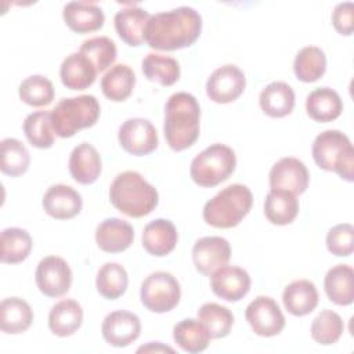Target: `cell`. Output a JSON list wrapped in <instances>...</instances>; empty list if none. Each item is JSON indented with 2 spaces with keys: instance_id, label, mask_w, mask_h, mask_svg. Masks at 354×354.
<instances>
[{
  "instance_id": "10",
  "label": "cell",
  "mask_w": 354,
  "mask_h": 354,
  "mask_svg": "<svg viewBox=\"0 0 354 354\" xmlns=\"http://www.w3.org/2000/svg\"><path fill=\"white\" fill-rule=\"evenodd\" d=\"M35 281L39 290L47 297L64 296L72 285V270L58 256H47L37 264Z\"/></svg>"
},
{
  "instance_id": "21",
  "label": "cell",
  "mask_w": 354,
  "mask_h": 354,
  "mask_svg": "<svg viewBox=\"0 0 354 354\" xmlns=\"http://www.w3.org/2000/svg\"><path fill=\"white\" fill-rule=\"evenodd\" d=\"M177 230L170 220L156 218L148 223L142 231L144 249L156 257H163L174 250L177 245Z\"/></svg>"
},
{
  "instance_id": "34",
  "label": "cell",
  "mask_w": 354,
  "mask_h": 354,
  "mask_svg": "<svg viewBox=\"0 0 354 354\" xmlns=\"http://www.w3.org/2000/svg\"><path fill=\"white\" fill-rule=\"evenodd\" d=\"M141 69L148 80L162 86H171L180 79V65L171 57L149 53L142 59Z\"/></svg>"
},
{
  "instance_id": "33",
  "label": "cell",
  "mask_w": 354,
  "mask_h": 354,
  "mask_svg": "<svg viewBox=\"0 0 354 354\" xmlns=\"http://www.w3.org/2000/svg\"><path fill=\"white\" fill-rule=\"evenodd\" d=\"M325 71L326 57L325 53L317 46L303 47L293 61V72L296 77L304 83L317 82L324 76Z\"/></svg>"
},
{
  "instance_id": "8",
  "label": "cell",
  "mask_w": 354,
  "mask_h": 354,
  "mask_svg": "<svg viewBox=\"0 0 354 354\" xmlns=\"http://www.w3.org/2000/svg\"><path fill=\"white\" fill-rule=\"evenodd\" d=\"M141 303L152 313H167L173 310L181 297L178 281L166 271L149 274L141 283Z\"/></svg>"
},
{
  "instance_id": "24",
  "label": "cell",
  "mask_w": 354,
  "mask_h": 354,
  "mask_svg": "<svg viewBox=\"0 0 354 354\" xmlns=\"http://www.w3.org/2000/svg\"><path fill=\"white\" fill-rule=\"evenodd\" d=\"M282 301L288 313L303 317L314 311L318 306V290L308 279L293 281L283 289Z\"/></svg>"
},
{
  "instance_id": "3",
  "label": "cell",
  "mask_w": 354,
  "mask_h": 354,
  "mask_svg": "<svg viewBox=\"0 0 354 354\" xmlns=\"http://www.w3.org/2000/svg\"><path fill=\"white\" fill-rule=\"evenodd\" d=\"M111 203L123 214L134 218L149 214L159 202L158 191L140 173H119L109 187Z\"/></svg>"
},
{
  "instance_id": "12",
  "label": "cell",
  "mask_w": 354,
  "mask_h": 354,
  "mask_svg": "<svg viewBox=\"0 0 354 354\" xmlns=\"http://www.w3.org/2000/svg\"><path fill=\"white\" fill-rule=\"evenodd\" d=\"M246 77L243 72L231 64L223 65L213 71L206 82L207 97L217 104L235 101L245 90Z\"/></svg>"
},
{
  "instance_id": "42",
  "label": "cell",
  "mask_w": 354,
  "mask_h": 354,
  "mask_svg": "<svg viewBox=\"0 0 354 354\" xmlns=\"http://www.w3.org/2000/svg\"><path fill=\"white\" fill-rule=\"evenodd\" d=\"M343 330L344 324L342 317L332 310L321 311L311 324V337L324 346L336 343L340 339Z\"/></svg>"
},
{
  "instance_id": "9",
  "label": "cell",
  "mask_w": 354,
  "mask_h": 354,
  "mask_svg": "<svg viewBox=\"0 0 354 354\" xmlns=\"http://www.w3.org/2000/svg\"><path fill=\"white\" fill-rule=\"evenodd\" d=\"M245 318L252 330L263 337L277 336L285 328V317L278 303L268 296H257L245 311Z\"/></svg>"
},
{
  "instance_id": "14",
  "label": "cell",
  "mask_w": 354,
  "mask_h": 354,
  "mask_svg": "<svg viewBox=\"0 0 354 354\" xmlns=\"http://www.w3.org/2000/svg\"><path fill=\"white\" fill-rule=\"evenodd\" d=\"M141 332L140 318L126 310L109 313L101 325L104 340L113 347H126L138 339Z\"/></svg>"
},
{
  "instance_id": "37",
  "label": "cell",
  "mask_w": 354,
  "mask_h": 354,
  "mask_svg": "<svg viewBox=\"0 0 354 354\" xmlns=\"http://www.w3.org/2000/svg\"><path fill=\"white\" fill-rule=\"evenodd\" d=\"M198 319L206 328L210 339L225 337L234 325L232 313L217 303H205L198 310Z\"/></svg>"
},
{
  "instance_id": "23",
  "label": "cell",
  "mask_w": 354,
  "mask_h": 354,
  "mask_svg": "<svg viewBox=\"0 0 354 354\" xmlns=\"http://www.w3.org/2000/svg\"><path fill=\"white\" fill-rule=\"evenodd\" d=\"M97 73L93 62L82 53L69 54L59 68L61 82L69 90H84L90 87Z\"/></svg>"
},
{
  "instance_id": "25",
  "label": "cell",
  "mask_w": 354,
  "mask_h": 354,
  "mask_svg": "<svg viewBox=\"0 0 354 354\" xmlns=\"http://www.w3.org/2000/svg\"><path fill=\"white\" fill-rule=\"evenodd\" d=\"M307 115L319 123H326L337 119L343 111L340 95L329 87H318L306 98Z\"/></svg>"
},
{
  "instance_id": "11",
  "label": "cell",
  "mask_w": 354,
  "mask_h": 354,
  "mask_svg": "<svg viewBox=\"0 0 354 354\" xmlns=\"http://www.w3.org/2000/svg\"><path fill=\"white\" fill-rule=\"evenodd\" d=\"M120 147L136 156L153 152L158 147V133L155 126L144 118H130L122 123L118 131Z\"/></svg>"
},
{
  "instance_id": "18",
  "label": "cell",
  "mask_w": 354,
  "mask_h": 354,
  "mask_svg": "<svg viewBox=\"0 0 354 354\" xmlns=\"http://www.w3.org/2000/svg\"><path fill=\"white\" fill-rule=\"evenodd\" d=\"M151 15L137 4L123 7L115 14L113 22L119 37L131 47H138L145 41V28Z\"/></svg>"
},
{
  "instance_id": "39",
  "label": "cell",
  "mask_w": 354,
  "mask_h": 354,
  "mask_svg": "<svg viewBox=\"0 0 354 354\" xmlns=\"http://www.w3.org/2000/svg\"><path fill=\"white\" fill-rule=\"evenodd\" d=\"M24 133L28 141L36 148H50L54 144V129L48 111L29 113L24 120Z\"/></svg>"
},
{
  "instance_id": "27",
  "label": "cell",
  "mask_w": 354,
  "mask_h": 354,
  "mask_svg": "<svg viewBox=\"0 0 354 354\" xmlns=\"http://www.w3.org/2000/svg\"><path fill=\"white\" fill-rule=\"evenodd\" d=\"M259 104L266 115L283 118L295 108V91L285 82H272L261 90Z\"/></svg>"
},
{
  "instance_id": "13",
  "label": "cell",
  "mask_w": 354,
  "mask_h": 354,
  "mask_svg": "<svg viewBox=\"0 0 354 354\" xmlns=\"http://www.w3.org/2000/svg\"><path fill=\"white\" fill-rule=\"evenodd\" d=\"M231 257V246L225 238L203 236L192 248V260L195 268L210 277L217 268L225 266Z\"/></svg>"
},
{
  "instance_id": "26",
  "label": "cell",
  "mask_w": 354,
  "mask_h": 354,
  "mask_svg": "<svg viewBox=\"0 0 354 354\" xmlns=\"http://www.w3.org/2000/svg\"><path fill=\"white\" fill-rule=\"evenodd\" d=\"M83 322V308L73 299H64L54 304L48 314L50 330L59 336L66 337L73 335Z\"/></svg>"
},
{
  "instance_id": "5",
  "label": "cell",
  "mask_w": 354,
  "mask_h": 354,
  "mask_svg": "<svg viewBox=\"0 0 354 354\" xmlns=\"http://www.w3.org/2000/svg\"><path fill=\"white\" fill-rule=\"evenodd\" d=\"M313 158L317 166L335 171L340 178L354 180V149L350 138L339 130H325L313 142Z\"/></svg>"
},
{
  "instance_id": "2",
  "label": "cell",
  "mask_w": 354,
  "mask_h": 354,
  "mask_svg": "<svg viewBox=\"0 0 354 354\" xmlns=\"http://www.w3.org/2000/svg\"><path fill=\"white\" fill-rule=\"evenodd\" d=\"M201 108L196 98L185 91L174 93L165 105L163 133L173 151L189 148L199 137Z\"/></svg>"
},
{
  "instance_id": "29",
  "label": "cell",
  "mask_w": 354,
  "mask_h": 354,
  "mask_svg": "<svg viewBox=\"0 0 354 354\" xmlns=\"http://www.w3.org/2000/svg\"><path fill=\"white\" fill-rule=\"evenodd\" d=\"M33 321L30 306L19 297H7L0 304V328L7 335L25 332Z\"/></svg>"
},
{
  "instance_id": "20",
  "label": "cell",
  "mask_w": 354,
  "mask_h": 354,
  "mask_svg": "<svg viewBox=\"0 0 354 354\" xmlns=\"http://www.w3.org/2000/svg\"><path fill=\"white\" fill-rule=\"evenodd\" d=\"M62 17L65 24L76 33H90L102 28L104 11L91 1H71L64 6Z\"/></svg>"
},
{
  "instance_id": "32",
  "label": "cell",
  "mask_w": 354,
  "mask_h": 354,
  "mask_svg": "<svg viewBox=\"0 0 354 354\" xmlns=\"http://www.w3.org/2000/svg\"><path fill=\"white\" fill-rule=\"evenodd\" d=\"M174 342L187 353L196 354L207 348L210 336L199 319L187 318L173 328Z\"/></svg>"
},
{
  "instance_id": "17",
  "label": "cell",
  "mask_w": 354,
  "mask_h": 354,
  "mask_svg": "<svg viewBox=\"0 0 354 354\" xmlns=\"http://www.w3.org/2000/svg\"><path fill=\"white\" fill-rule=\"evenodd\" d=\"M41 205L50 217L57 220H68L80 213L83 201L80 194L71 185L55 184L46 191Z\"/></svg>"
},
{
  "instance_id": "16",
  "label": "cell",
  "mask_w": 354,
  "mask_h": 354,
  "mask_svg": "<svg viewBox=\"0 0 354 354\" xmlns=\"http://www.w3.org/2000/svg\"><path fill=\"white\" fill-rule=\"evenodd\" d=\"M210 286L216 296L227 301H238L250 290V277L236 266H223L210 275Z\"/></svg>"
},
{
  "instance_id": "38",
  "label": "cell",
  "mask_w": 354,
  "mask_h": 354,
  "mask_svg": "<svg viewBox=\"0 0 354 354\" xmlns=\"http://www.w3.org/2000/svg\"><path fill=\"white\" fill-rule=\"evenodd\" d=\"M0 155H1V163L0 169L1 173L18 177L24 174L30 163L29 151L26 147L17 138H4L0 142Z\"/></svg>"
},
{
  "instance_id": "28",
  "label": "cell",
  "mask_w": 354,
  "mask_h": 354,
  "mask_svg": "<svg viewBox=\"0 0 354 354\" xmlns=\"http://www.w3.org/2000/svg\"><path fill=\"white\" fill-rule=\"evenodd\" d=\"M325 292L337 306H348L354 300V270L347 264L332 267L324 281Z\"/></svg>"
},
{
  "instance_id": "19",
  "label": "cell",
  "mask_w": 354,
  "mask_h": 354,
  "mask_svg": "<svg viewBox=\"0 0 354 354\" xmlns=\"http://www.w3.org/2000/svg\"><path fill=\"white\" fill-rule=\"evenodd\" d=\"M134 241L133 227L118 217L105 218L95 230L97 246L106 253H120L131 246Z\"/></svg>"
},
{
  "instance_id": "45",
  "label": "cell",
  "mask_w": 354,
  "mask_h": 354,
  "mask_svg": "<svg viewBox=\"0 0 354 354\" xmlns=\"http://www.w3.org/2000/svg\"><path fill=\"white\" fill-rule=\"evenodd\" d=\"M145 353V351H155V353H158V351H169V353H174V350L171 348V347H169V346H163L162 343H159V342H151V343H148L147 346H141L138 350H137V353Z\"/></svg>"
},
{
  "instance_id": "44",
  "label": "cell",
  "mask_w": 354,
  "mask_h": 354,
  "mask_svg": "<svg viewBox=\"0 0 354 354\" xmlns=\"http://www.w3.org/2000/svg\"><path fill=\"white\" fill-rule=\"evenodd\" d=\"M353 17H354V7L351 1H344L339 3L332 12V24L335 29L344 36H350L354 29L353 24Z\"/></svg>"
},
{
  "instance_id": "7",
  "label": "cell",
  "mask_w": 354,
  "mask_h": 354,
  "mask_svg": "<svg viewBox=\"0 0 354 354\" xmlns=\"http://www.w3.org/2000/svg\"><path fill=\"white\" fill-rule=\"evenodd\" d=\"M235 152L224 144H212L198 153L189 166V176L195 184L212 188L225 181L235 170Z\"/></svg>"
},
{
  "instance_id": "40",
  "label": "cell",
  "mask_w": 354,
  "mask_h": 354,
  "mask_svg": "<svg viewBox=\"0 0 354 354\" xmlns=\"http://www.w3.org/2000/svg\"><path fill=\"white\" fill-rule=\"evenodd\" d=\"M19 98L30 106H47L54 100V86L43 75H32L21 82Z\"/></svg>"
},
{
  "instance_id": "43",
  "label": "cell",
  "mask_w": 354,
  "mask_h": 354,
  "mask_svg": "<svg viewBox=\"0 0 354 354\" xmlns=\"http://www.w3.org/2000/svg\"><path fill=\"white\" fill-rule=\"evenodd\" d=\"M326 248L335 256H350L354 250V227L348 223L332 227L326 234Z\"/></svg>"
},
{
  "instance_id": "1",
  "label": "cell",
  "mask_w": 354,
  "mask_h": 354,
  "mask_svg": "<svg viewBox=\"0 0 354 354\" xmlns=\"http://www.w3.org/2000/svg\"><path fill=\"white\" fill-rule=\"evenodd\" d=\"M202 32V17L188 6L151 15L145 28V41L151 48L173 51L189 47Z\"/></svg>"
},
{
  "instance_id": "4",
  "label": "cell",
  "mask_w": 354,
  "mask_h": 354,
  "mask_svg": "<svg viewBox=\"0 0 354 354\" xmlns=\"http://www.w3.org/2000/svg\"><path fill=\"white\" fill-rule=\"evenodd\" d=\"M252 191L243 184H231L207 201L203 206V220L216 228H232L250 212Z\"/></svg>"
},
{
  "instance_id": "15",
  "label": "cell",
  "mask_w": 354,
  "mask_h": 354,
  "mask_svg": "<svg viewBox=\"0 0 354 354\" xmlns=\"http://www.w3.org/2000/svg\"><path fill=\"white\" fill-rule=\"evenodd\" d=\"M271 189H285L295 195L303 194L308 187L310 174L306 165L297 158H282L270 170Z\"/></svg>"
},
{
  "instance_id": "35",
  "label": "cell",
  "mask_w": 354,
  "mask_h": 354,
  "mask_svg": "<svg viewBox=\"0 0 354 354\" xmlns=\"http://www.w3.org/2000/svg\"><path fill=\"white\" fill-rule=\"evenodd\" d=\"M32 238L26 230L8 227L1 231V254L0 259L7 264L24 261L32 250Z\"/></svg>"
},
{
  "instance_id": "31",
  "label": "cell",
  "mask_w": 354,
  "mask_h": 354,
  "mask_svg": "<svg viewBox=\"0 0 354 354\" xmlns=\"http://www.w3.org/2000/svg\"><path fill=\"white\" fill-rule=\"evenodd\" d=\"M136 86V75L126 64L113 65L101 79V90L104 95L113 101L122 102L127 100Z\"/></svg>"
},
{
  "instance_id": "6",
  "label": "cell",
  "mask_w": 354,
  "mask_h": 354,
  "mask_svg": "<svg viewBox=\"0 0 354 354\" xmlns=\"http://www.w3.org/2000/svg\"><path fill=\"white\" fill-rule=\"evenodd\" d=\"M100 104L94 95L62 98L50 112L54 133L61 138L75 136L79 130L91 127L100 118Z\"/></svg>"
},
{
  "instance_id": "30",
  "label": "cell",
  "mask_w": 354,
  "mask_h": 354,
  "mask_svg": "<svg viewBox=\"0 0 354 354\" xmlns=\"http://www.w3.org/2000/svg\"><path fill=\"white\" fill-rule=\"evenodd\" d=\"M299 213V201L285 189H271L264 201V214L275 225L290 224Z\"/></svg>"
},
{
  "instance_id": "36",
  "label": "cell",
  "mask_w": 354,
  "mask_h": 354,
  "mask_svg": "<svg viewBox=\"0 0 354 354\" xmlns=\"http://www.w3.org/2000/svg\"><path fill=\"white\" fill-rule=\"evenodd\" d=\"M129 285L127 271L118 263H105L97 272L95 286L98 293L108 299L115 300L120 297Z\"/></svg>"
},
{
  "instance_id": "41",
  "label": "cell",
  "mask_w": 354,
  "mask_h": 354,
  "mask_svg": "<svg viewBox=\"0 0 354 354\" xmlns=\"http://www.w3.org/2000/svg\"><path fill=\"white\" fill-rule=\"evenodd\" d=\"M79 53L86 55L97 72H104L108 69L116 59V44L106 36H97L87 39L82 43Z\"/></svg>"
},
{
  "instance_id": "22",
  "label": "cell",
  "mask_w": 354,
  "mask_h": 354,
  "mask_svg": "<svg viewBox=\"0 0 354 354\" xmlns=\"http://www.w3.org/2000/svg\"><path fill=\"white\" fill-rule=\"evenodd\" d=\"M101 169V156L91 144L82 142L71 152L69 171L73 180L79 184H93L100 177Z\"/></svg>"
}]
</instances>
